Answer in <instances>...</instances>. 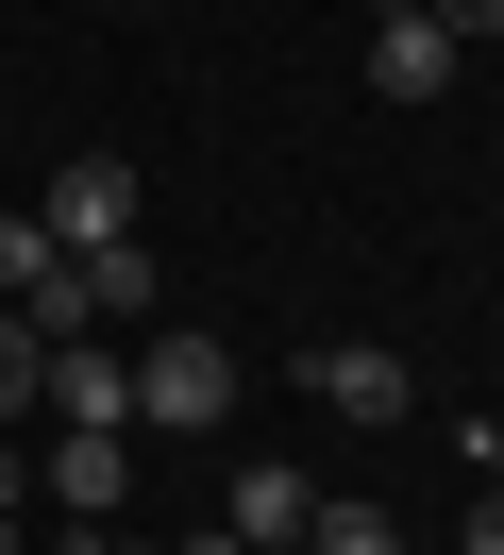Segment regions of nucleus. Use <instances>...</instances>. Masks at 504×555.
I'll use <instances>...</instances> for the list:
<instances>
[{
	"mask_svg": "<svg viewBox=\"0 0 504 555\" xmlns=\"http://www.w3.org/2000/svg\"><path fill=\"white\" fill-rule=\"evenodd\" d=\"M134 421H152V438H219L235 421V337L152 320V337H134Z\"/></svg>",
	"mask_w": 504,
	"mask_h": 555,
	"instance_id": "obj_1",
	"label": "nucleus"
},
{
	"mask_svg": "<svg viewBox=\"0 0 504 555\" xmlns=\"http://www.w3.org/2000/svg\"><path fill=\"white\" fill-rule=\"evenodd\" d=\"M34 404L51 421H134V337H34Z\"/></svg>",
	"mask_w": 504,
	"mask_h": 555,
	"instance_id": "obj_2",
	"label": "nucleus"
},
{
	"mask_svg": "<svg viewBox=\"0 0 504 555\" xmlns=\"http://www.w3.org/2000/svg\"><path fill=\"white\" fill-rule=\"evenodd\" d=\"M34 219H51L67 253H118L134 236V152H67V169L34 185Z\"/></svg>",
	"mask_w": 504,
	"mask_h": 555,
	"instance_id": "obj_3",
	"label": "nucleus"
},
{
	"mask_svg": "<svg viewBox=\"0 0 504 555\" xmlns=\"http://www.w3.org/2000/svg\"><path fill=\"white\" fill-rule=\"evenodd\" d=\"M302 404H336V421H403V404H421V371H403L387 337H320V353H302Z\"/></svg>",
	"mask_w": 504,
	"mask_h": 555,
	"instance_id": "obj_4",
	"label": "nucleus"
},
{
	"mask_svg": "<svg viewBox=\"0 0 504 555\" xmlns=\"http://www.w3.org/2000/svg\"><path fill=\"white\" fill-rule=\"evenodd\" d=\"M51 505L67 521H118L134 505V421H51Z\"/></svg>",
	"mask_w": 504,
	"mask_h": 555,
	"instance_id": "obj_5",
	"label": "nucleus"
},
{
	"mask_svg": "<svg viewBox=\"0 0 504 555\" xmlns=\"http://www.w3.org/2000/svg\"><path fill=\"white\" fill-rule=\"evenodd\" d=\"M454 68H470V51L437 35V0H421V17H370V102H437Z\"/></svg>",
	"mask_w": 504,
	"mask_h": 555,
	"instance_id": "obj_6",
	"label": "nucleus"
},
{
	"mask_svg": "<svg viewBox=\"0 0 504 555\" xmlns=\"http://www.w3.org/2000/svg\"><path fill=\"white\" fill-rule=\"evenodd\" d=\"M85 320H101V337H152V320H168V270H152V236L85 253Z\"/></svg>",
	"mask_w": 504,
	"mask_h": 555,
	"instance_id": "obj_7",
	"label": "nucleus"
},
{
	"mask_svg": "<svg viewBox=\"0 0 504 555\" xmlns=\"http://www.w3.org/2000/svg\"><path fill=\"white\" fill-rule=\"evenodd\" d=\"M219 521H235V539H302V472H286V454H235V488H219Z\"/></svg>",
	"mask_w": 504,
	"mask_h": 555,
	"instance_id": "obj_8",
	"label": "nucleus"
},
{
	"mask_svg": "<svg viewBox=\"0 0 504 555\" xmlns=\"http://www.w3.org/2000/svg\"><path fill=\"white\" fill-rule=\"evenodd\" d=\"M302 555H421L387 505H302Z\"/></svg>",
	"mask_w": 504,
	"mask_h": 555,
	"instance_id": "obj_9",
	"label": "nucleus"
},
{
	"mask_svg": "<svg viewBox=\"0 0 504 555\" xmlns=\"http://www.w3.org/2000/svg\"><path fill=\"white\" fill-rule=\"evenodd\" d=\"M34 270H67V236H51V219H34V203H0V304H17Z\"/></svg>",
	"mask_w": 504,
	"mask_h": 555,
	"instance_id": "obj_10",
	"label": "nucleus"
},
{
	"mask_svg": "<svg viewBox=\"0 0 504 555\" xmlns=\"http://www.w3.org/2000/svg\"><path fill=\"white\" fill-rule=\"evenodd\" d=\"M17 421H34V320L0 304V438H17Z\"/></svg>",
	"mask_w": 504,
	"mask_h": 555,
	"instance_id": "obj_11",
	"label": "nucleus"
},
{
	"mask_svg": "<svg viewBox=\"0 0 504 555\" xmlns=\"http://www.w3.org/2000/svg\"><path fill=\"white\" fill-rule=\"evenodd\" d=\"M454 555H504V488H470V521H454Z\"/></svg>",
	"mask_w": 504,
	"mask_h": 555,
	"instance_id": "obj_12",
	"label": "nucleus"
},
{
	"mask_svg": "<svg viewBox=\"0 0 504 555\" xmlns=\"http://www.w3.org/2000/svg\"><path fill=\"white\" fill-rule=\"evenodd\" d=\"M437 35H454V51H470V35H504V0H437Z\"/></svg>",
	"mask_w": 504,
	"mask_h": 555,
	"instance_id": "obj_13",
	"label": "nucleus"
},
{
	"mask_svg": "<svg viewBox=\"0 0 504 555\" xmlns=\"http://www.w3.org/2000/svg\"><path fill=\"white\" fill-rule=\"evenodd\" d=\"M17 521H34V488H17V454H0V555H17Z\"/></svg>",
	"mask_w": 504,
	"mask_h": 555,
	"instance_id": "obj_14",
	"label": "nucleus"
},
{
	"mask_svg": "<svg viewBox=\"0 0 504 555\" xmlns=\"http://www.w3.org/2000/svg\"><path fill=\"white\" fill-rule=\"evenodd\" d=\"M168 555H253V539H235V521H219V539H168Z\"/></svg>",
	"mask_w": 504,
	"mask_h": 555,
	"instance_id": "obj_15",
	"label": "nucleus"
},
{
	"mask_svg": "<svg viewBox=\"0 0 504 555\" xmlns=\"http://www.w3.org/2000/svg\"><path fill=\"white\" fill-rule=\"evenodd\" d=\"M370 17H421V0H370Z\"/></svg>",
	"mask_w": 504,
	"mask_h": 555,
	"instance_id": "obj_16",
	"label": "nucleus"
},
{
	"mask_svg": "<svg viewBox=\"0 0 504 555\" xmlns=\"http://www.w3.org/2000/svg\"><path fill=\"white\" fill-rule=\"evenodd\" d=\"M101 555H152V539H101Z\"/></svg>",
	"mask_w": 504,
	"mask_h": 555,
	"instance_id": "obj_17",
	"label": "nucleus"
},
{
	"mask_svg": "<svg viewBox=\"0 0 504 555\" xmlns=\"http://www.w3.org/2000/svg\"><path fill=\"white\" fill-rule=\"evenodd\" d=\"M269 555H302V539H269Z\"/></svg>",
	"mask_w": 504,
	"mask_h": 555,
	"instance_id": "obj_18",
	"label": "nucleus"
}]
</instances>
